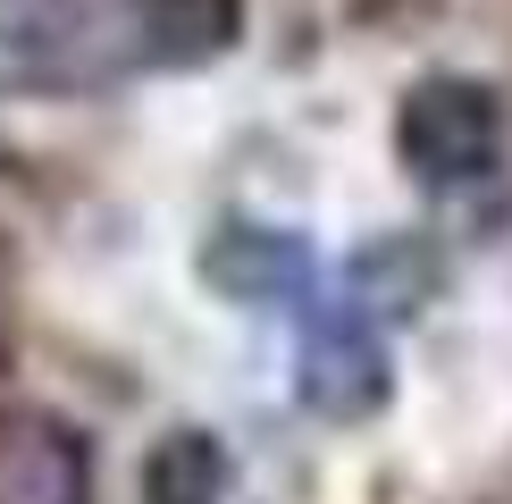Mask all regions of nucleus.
Returning <instances> with one entry per match:
<instances>
[{"mask_svg": "<svg viewBox=\"0 0 512 504\" xmlns=\"http://www.w3.org/2000/svg\"><path fill=\"white\" fill-rule=\"evenodd\" d=\"M236 34V0H0V76L110 84L135 68L210 59Z\"/></svg>", "mask_w": 512, "mask_h": 504, "instance_id": "nucleus-1", "label": "nucleus"}, {"mask_svg": "<svg viewBox=\"0 0 512 504\" xmlns=\"http://www.w3.org/2000/svg\"><path fill=\"white\" fill-rule=\"evenodd\" d=\"M395 152L420 185H479L504 160V101L479 76H429L395 110Z\"/></svg>", "mask_w": 512, "mask_h": 504, "instance_id": "nucleus-2", "label": "nucleus"}, {"mask_svg": "<svg viewBox=\"0 0 512 504\" xmlns=\"http://www.w3.org/2000/svg\"><path fill=\"white\" fill-rule=\"evenodd\" d=\"M378 395H387V353H378L370 320L345 311V303L311 311V336H303V404L353 420V412H370Z\"/></svg>", "mask_w": 512, "mask_h": 504, "instance_id": "nucleus-3", "label": "nucleus"}, {"mask_svg": "<svg viewBox=\"0 0 512 504\" xmlns=\"http://www.w3.org/2000/svg\"><path fill=\"white\" fill-rule=\"evenodd\" d=\"M0 504H84V446L51 412H0Z\"/></svg>", "mask_w": 512, "mask_h": 504, "instance_id": "nucleus-4", "label": "nucleus"}, {"mask_svg": "<svg viewBox=\"0 0 512 504\" xmlns=\"http://www.w3.org/2000/svg\"><path fill=\"white\" fill-rule=\"evenodd\" d=\"M202 269H210V286L236 294V303H277V294H294L311 278L303 244L277 236V227H219L210 252H202Z\"/></svg>", "mask_w": 512, "mask_h": 504, "instance_id": "nucleus-5", "label": "nucleus"}, {"mask_svg": "<svg viewBox=\"0 0 512 504\" xmlns=\"http://www.w3.org/2000/svg\"><path fill=\"white\" fill-rule=\"evenodd\" d=\"M227 496V454L210 429H177L160 437L143 462V504H219Z\"/></svg>", "mask_w": 512, "mask_h": 504, "instance_id": "nucleus-6", "label": "nucleus"}]
</instances>
